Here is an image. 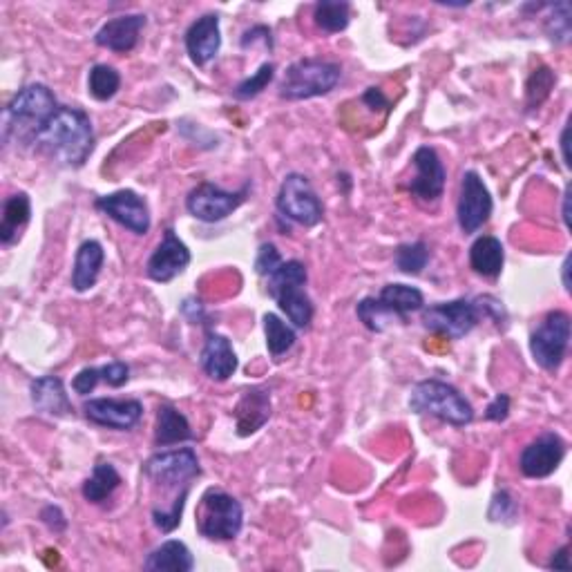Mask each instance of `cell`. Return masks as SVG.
<instances>
[{
    "label": "cell",
    "instance_id": "6da1fadb",
    "mask_svg": "<svg viewBox=\"0 0 572 572\" xmlns=\"http://www.w3.org/2000/svg\"><path fill=\"white\" fill-rule=\"evenodd\" d=\"M199 474H202V467H199V459L193 447L159 452L143 463V476L150 481L152 490L161 492V497L173 494L175 499L173 510L152 517L157 530L164 532V535H170L181 523V514H184L190 488H193V481Z\"/></svg>",
    "mask_w": 572,
    "mask_h": 572
},
{
    "label": "cell",
    "instance_id": "7a4b0ae2",
    "mask_svg": "<svg viewBox=\"0 0 572 572\" xmlns=\"http://www.w3.org/2000/svg\"><path fill=\"white\" fill-rule=\"evenodd\" d=\"M34 146L63 166L81 168L94 150L92 121L79 108L61 106L45 123Z\"/></svg>",
    "mask_w": 572,
    "mask_h": 572
},
{
    "label": "cell",
    "instance_id": "3957f363",
    "mask_svg": "<svg viewBox=\"0 0 572 572\" xmlns=\"http://www.w3.org/2000/svg\"><path fill=\"white\" fill-rule=\"evenodd\" d=\"M61 106L56 103L52 90L43 83H30L14 94L7 103L5 121H3V141L9 143L16 139L23 146H34L36 137L52 114Z\"/></svg>",
    "mask_w": 572,
    "mask_h": 572
},
{
    "label": "cell",
    "instance_id": "277c9868",
    "mask_svg": "<svg viewBox=\"0 0 572 572\" xmlns=\"http://www.w3.org/2000/svg\"><path fill=\"white\" fill-rule=\"evenodd\" d=\"M409 409L414 414L434 416L454 427H465L474 421V407L459 389L443 380L429 378L416 383L409 394Z\"/></svg>",
    "mask_w": 572,
    "mask_h": 572
},
{
    "label": "cell",
    "instance_id": "5b68a950",
    "mask_svg": "<svg viewBox=\"0 0 572 572\" xmlns=\"http://www.w3.org/2000/svg\"><path fill=\"white\" fill-rule=\"evenodd\" d=\"M307 266L300 260L282 262L280 269L266 278V289H269L271 298L278 302V307L293 327L307 329L313 320V302L307 295Z\"/></svg>",
    "mask_w": 572,
    "mask_h": 572
},
{
    "label": "cell",
    "instance_id": "8992f818",
    "mask_svg": "<svg viewBox=\"0 0 572 572\" xmlns=\"http://www.w3.org/2000/svg\"><path fill=\"white\" fill-rule=\"evenodd\" d=\"M197 532L211 541H233L244 526V508L231 494L208 488L195 512Z\"/></svg>",
    "mask_w": 572,
    "mask_h": 572
},
{
    "label": "cell",
    "instance_id": "52a82bcc",
    "mask_svg": "<svg viewBox=\"0 0 572 572\" xmlns=\"http://www.w3.org/2000/svg\"><path fill=\"white\" fill-rule=\"evenodd\" d=\"M342 68L322 59H300L291 63L280 83V97L286 101H304L329 94L340 83Z\"/></svg>",
    "mask_w": 572,
    "mask_h": 572
},
{
    "label": "cell",
    "instance_id": "ba28073f",
    "mask_svg": "<svg viewBox=\"0 0 572 572\" xmlns=\"http://www.w3.org/2000/svg\"><path fill=\"white\" fill-rule=\"evenodd\" d=\"M275 206H278V213L284 219H291V222L304 228L318 226L324 217L322 202L318 199L316 190H313L309 177L300 173L284 177L278 197H275Z\"/></svg>",
    "mask_w": 572,
    "mask_h": 572
},
{
    "label": "cell",
    "instance_id": "9c48e42d",
    "mask_svg": "<svg viewBox=\"0 0 572 572\" xmlns=\"http://www.w3.org/2000/svg\"><path fill=\"white\" fill-rule=\"evenodd\" d=\"M483 316L481 300H450L423 309V324L436 336L461 340L470 333Z\"/></svg>",
    "mask_w": 572,
    "mask_h": 572
},
{
    "label": "cell",
    "instance_id": "30bf717a",
    "mask_svg": "<svg viewBox=\"0 0 572 572\" xmlns=\"http://www.w3.org/2000/svg\"><path fill=\"white\" fill-rule=\"evenodd\" d=\"M572 322L566 311H550L530 336L532 358L546 371H557L568 354Z\"/></svg>",
    "mask_w": 572,
    "mask_h": 572
},
{
    "label": "cell",
    "instance_id": "8fae6325",
    "mask_svg": "<svg viewBox=\"0 0 572 572\" xmlns=\"http://www.w3.org/2000/svg\"><path fill=\"white\" fill-rule=\"evenodd\" d=\"M251 184L242 186L240 190H224L211 181L197 184L186 197V211L204 224L222 222L228 215H233L246 199H249Z\"/></svg>",
    "mask_w": 572,
    "mask_h": 572
},
{
    "label": "cell",
    "instance_id": "7c38bea8",
    "mask_svg": "<svg viewBox=\"0 0 572 572\" xmlns=\"http://www.w3.org/2000/svg\"><path fill=\"white\" fill-rule=\"evenodd\" d=\"M492 195L483 179L474 170H467L461 179V195L459 206H456V217H459V226L465 235H474L479 228L488 224L492 215Z\"/></svg>",
    "mask_w": 572,
    "mask_h": 572
},
{
    "label": "cell",
    "instance_id": "4fadbf2b",
    "mask_svg": "<svg viewBox=\"0 0 572 572\" xmlns=\"http://www.w3.org/2000/svg\"><path fill=\"white\" fill-rule=\"evenodd\" d=\"M94 206H97V211L108 215L114 222L121 224L123 228H128V231L135 235H146L152 226L148 202L141 195H137L135 190L126 188L117 190V193L103 195L94 202Z\"/></svg>",
    "mask_w": 572,
    "mask_h": 572
},
{
    "label": "cell",
    "instance_id": "5bb4252c",
    "mask_svg": "<svg viewBox=\"0 0 572 572\" xmlns=\"http://www.w3.org/2000/svg\"><path fill=\"white\" fill-rule=\"evenodd\" d=\"M566 456V441L555 432L541 434L537 441L523 447L519 456V470L528 479H546L557 470Z\"/></svg>",
    "mask_w": 572,
    "mask_h": 572
},
{
    "label": "cell",
    "instance_id": "9a60e30c",
    "mask_svg": "<svg viewBox=\"0 0 572 572\" xmlns=\"http://www.w3.org/2000/svg\"><path fill=\"white\" fill-rule=\"evenodd\" d=\"M416 175L409 181V193L421 202H438L445 193L447 173L441 157L432 146H421L414 152Z\"/></svg>",
    "mask_w": 572,
    "mask_h": 572
},
{
    "label": "cell",
    "instance_id": "2e32d148",
    "mask_svg": "<svg viewBox=\"0 0 572 572\" xmlns=\"http://www.w3.org/2000/svg\"><path fill=\"white\" fill-rule=\"evenodd\" d=\"M190 264L188 246L179 240L175 228H166L164 240L159 242L155 253L146 264V275L152 282L166 284L184 273Z\"/></svg>",
    "mask_w": 572,
    "mask_h": 572
},
{
    "label": "cell",
    "instance_id": "e0dca14e",
    "mask_svg": "<svg viewBox=\"0 0 572 572\" xmlns=\"http://www.w3.org/2000/svg\"><path fill=\"white\" fill-rule=\"evenodd\" d=\"M83 412L88 421L94 425L119 429V432H128L135 427L143 416V405L135 398L117 400V398H92L83 405Z\"/></svg>",
    "mask_w": 572,
    "mask_h": 572
},
{
    "label": "cell",
    "instance_id": "ac0fdd59",
    "mask_svg": "<svg viewBox=\"0 0 572 572\" xmlns=\"http://www.w3.org/2000/svg\"><path fill=\"white\" fill-rule=\"evenodd\" d=\"M146 16L143 14H128L110 18L108 23L99 27V32L94 34V43L99 47H106L110 52L128 54L137 47L139 34L146 27Z\"/></svg>",
    "mask_w": 572,
    "mask_h": 572
},
{
    "label": "cell",
    "instance_id": "d6986e66",
    "mask_svg": "<svg viewBox=\"0 0 572 572\" xmlns=\"http://www.w3.org/2000/svg\"><path fill=\"white\" fill-rule=\"evenodd\" d=\"M222 47V32H219V16L204 14L188 27L186 52L197 68L211 63Z\"/></svg>",
    "mask_w": 572,
    "mask_h": 572
},
{
    "label": "cell",
    "instance_id": "ffe728a7",
    "mask_svg": "<svg viewBox=\"0 0 572 572\" xmlns=\"http://www.w3.org/2000/svg\"><path fill=\"white\" fill-rule=\"evenodd\" d=\"M199 362H202L204 374L211 380H217V383H224L237 371V354L233 351L231 340L217 331H206V342Z\"/></svg>",
    "mask_w": 572,
    "mask_h": 572
},
{
    "label": "cell",
    "instance_id": "44dd1931",
    "mask_svg": "<svg viewBox=\"0 0 572 572\" xmlns=\"http://www.w3.org/2000/svg\"><path fill=\"white\" fill-rule=\"evenodd\" d=\"M30 394L36 412L56 418L68 416L72 412V403L68 394H65L63 380L59 376H41L32 380Z\"/></svg>",
    "mask_w": 572,
    "mask_h": 572
},
{
    "label": "cell",
    "instance_id": "7402d4cb",
    "mask_svg": "<svg viewBox=\"0 0 572 572\" xmlns=\"http://www.w3.org/2000/svg\"><path fill=\"white\" fill-rule=\"evenodd\" d=\"M271 418V396L264 389H249L235 407L237 434L251 436Z\"/></svg>",
    "mask_w": 572,
    "mask_h": 572
},
{
    "label": "cell",
    "instance_id": "603a6c76",
    "mask_svg": "<svg viewBox=\"0 0 572 572\" xmlns=\"http://www.w3.org/2000/svg\"><path fill=\"white\" fill-rule=\"evenodd\" d=\"M103 260H106V251H103V246L97 240H85L79 246L72 269L74 291L85 293L97 284L99 273L103 269Z\"/></svg>",
    "mask_w": 572,
    "mask_h": 572
},
{
    "label": "cell",
    "instance_id": "cb8c5ba5",
    "mask_svg": "<svg viewBox=\"0 0 572 572\" xmlns=\"http://www.w3.org/2000/svg\"><path fill=\"white\" fill-rule=\"evenodd\" d=\"M195 568V557L190 555V550L184 541L168 539L150 552L148 559L143 561V570L148 572H190Z\"/></svg>",
    "mask_w": 572,
    "mask_h": 572
},
{
    "label": "cell",
    "instance_id": "d4e9b609",
    "mask_svg": "<svg viewBox=\"0 0 572 572\" xmlns=\"http://www.w3.org/2000/svg\"><path fill=\"white\" fill-rule=\"evenodd\" d=\"M505 264V251L501 240L492 235H483L470 246V266L476 275L488 280H497Z\"/></svg>",
    "mask_w": 572,
    "mask_h": 572
},
{
    "label": "cell",
    "instance_id": "484cf974",
    "mask_svg": "<svg viewBox=\"0 0 572 572\" xmlns=\"http://www.w3.org/2000/svg\"><path fill=\"white\" fill-rule=\"evenodd\" d=\"M32 217V202L27 193H16L5 199L3 204V219H0V242L12 246L18 242L23 228L30 224Z\"/></svg>",
    "mask_w": 572,
    "mask_h": 572
},
{
    "label": "cell",
    "instance_id": "4316f807",
    "mask_svg": "<svg viewBox=\"0 0 572 572\" xmlns=\"http://www.w3.org/2000/svg\"><path fill=\"white\" fill-rule=\"evenodd\" d=\"M193 438L188 418L179 412L175 405L164 403L157 412V427H155V445L168 447L177 443H186Z\"/></svg>",
    "mask_w": 572,
    "mask_h": 572
},
{
    "label": "cell",
    "instance_id": "83f0119b",
    "mask_svg": "<svg viewBox=\"0 0 572 572\" xmlns=\"http://www.w3.org/2000/svg\"><path fill=\"white\" fill-rule=\"evenodd\" d=\"M376 302L385 311L392 313V316H398L400 320H403L407 313L421 311L423 304H425V298H423V293L416 289V286L387 284V286H383V291L378 293Z\"/></svg>",
    "mask_w": 572,
    "mask_h": 572
},
{
    "label": "cell",
    "instance_id": "f1b7e54d",
    "mask_svg": "<svg viewBox=\"0 0 572 572\" xmlns=\"http://www.w3.org/2000/svg\"><path fill=\"white\" fill-rule=\"evenodd\" d=\"M121 485V474L117 472V467L106 461H99L94 465V472L88 481L83 483V499L88 503H103L108 501L114 490Z\"/></svg>",
    "mask_w": 572,
    "mask_h": 572
},
{
    "label": "cell",
    "instance_id": "f546056e",
    "mask_svg": "<svg viewBox=\"0 0 572 572\" xmlns=\"http://www.w3.org/2000/svg\"><path fill=\"white\" fill-rule=\"evenodd\" d=\"M313 21L327 34H338L347 30L351 21V5L342 0H322L313 9Z\"/></svg>",
    "mask_w": 572,
    "mask_h": 572
},
{
    "label": "cell",
    "instance_id": "4dcf8cb0",
    "mask_svg": "<svg viewBox=\"0 0 572 572\" xmlns=\"http://www.w3.org/2000/svg\"><path fill=\"white\" fill-rule=\"evenodd\" d=\"M264 333H266V347L273 358H280L295 345V331L291 324H286L275 313H266L264 316Z\"/></svg>",
    "mask_w": 572,
    "mask_h": 572
},
{
    "label": "cell",
    "instance_id": "1f68e13d",
    "mask_svg": "<svg viewBox=\"0 0 572 572\" xmlns=\"http://www.w3.org/2000/svg\"><path fill=\"white\" fill-rule=\"evenodd\" d=\"M121 88V74L112 65L99 63L88 74V92L92 99L110 101Z\"/></svg>",
    "mask_w": 572,
    "mask_h": 572
},
{
    "label": "cell",
    "instance_id": "d6a6232c",
    "mask_svg": "<svg viewBox=\"0 0 572 572\" xmlns=\"http://www.w3.org/2000/svg\"><path fill=\"white\" fill-rule=\"evenodd\" d=\"M429 262V246L425 242H412L400 244L396 249V266L398 271L407 275H418Z\"/></svg>",
    "mask_w": 572,
    "mask_h": 572
},
{
    "label": "cell",
    "instance_id": "836d02e7",
    "mask_svg": "<svg viewBox=\"0 0 572 572\" xmlns=\"http://www.w3.org/2000/svg\"><path fill=\"white\" fill-rule=\"evenodd\" d=\"M275 79V65L273 63H264L260 65V70H257L249 79H244L237 88L233 90L235 99L240 101H249L255 99L257 94H262L266 88H269V83Z\"/></svg>",
    "mask_w": 572,
    "mask_h": 572
},
{
    "label": "cell",
    "instance_id": "e575fe53",
    "mask_svg": "<svg viewBox=\"0 0 572 572\" xmlns=\"http://www.w3.org/2000/svg\"><path fill=\"white\" fill-rule=\"evenodd\" d=\"M555 74L550 68H539L532 72L530 81L526 85V97H528V108H539L543 101L550 97V90L555 88Z\"/></svg>",
    "mask_w": 572,
    "mask_h": 572
},
{
    "label": "cell",
    "instance_id": "d590c367",
    "mask_svg": "<svg viewBox=\"0 0 572 572\" xmlns=\"http://www.w3.org/2000/svg\"><path fill=\"white\" fill-rule=\"evenodd\" d=\"M548 9H550V16L546 18V32L550 36V41L566 43L570 38V5L557 3V5H550Z\"/></svg>",
    "mask_w": 572,
    "mask_h": 572
},
{
    "label": "cell",
    "instance_id": "8d00e7d4",
    "mask_svg": "<svg viewBox=\"0 0 572 572\" xmlns=\"http://www.w3.org/2000/svg\"><path fill=\"white\" fill-rule=\"evenodd\" d=\"M517 512H519V505H517V501H514L512 494L508 490H501V492L494 494L488 517L494 523H499V521L512 523L514 519H517Z\"/></svg>",
    "mask_w": 572,
    "mask_h": 572
},
{
    "label": "cell",
    "instance_id": "74e56055",
    "mask_svg": "<svg viewBox=\"0 0 572 572\" xmlns=\"http://www.w3.org/2000/svg\"><path fill=\"white\" fill-rule=\"evenodd\" d=\"M282 255L280 251L275 249V244H262L260 246V251H257V257H255V273L260 275V278H269V275H273L275 271L280 269V264H282Z\"/></svg>",
    "mask_w": 572,
    "mask_h": 572
},
{
    "label": "cell",
    "instance_id": "f35d334b",
    "mask_svg": "<svg viewBox=\"0 0 572 572\" xmlns=\"http://www.w3.org/2000/svg\"><path fill=\"white\" fill-rule=\"evenodd\" d=\"M99 380H101V369H97V367H85V369L79 371V374L74 376L72 389H74V392L79 394V396H88V394L94 392V389H97Z\"/></svg>",
    "mask_w": 572,
    "mask_h": 572
},
{
    "label": "cell",
    "instance_id": "ab89813d",
    "mask_svg": "<svg viewBox=\"0 0 572 572\" xmlns=\"http://www.w3.org/2000/svg\"><path fill=\"white\" fill-rule=\"evenodd\" d=\"M101 378L106 380L110 387H123L130 378V367L126 365V362L114 360V362H110V365L101 367Z\"/></svg>",
    "mask_w": 572,
    "mask_h": 572
},
{
    "label": "cell",
    "instance_id": "60d3db41",
    "mask_svg": "<svg viewBox=\"0 0 572 572\" xmlns=\"http://www.w3.org/2000/svg\"><path fill=\"white\" fill-rule=\"evenodd\" d=\"M41 521L52 532H56V535H59V532H65V528H68V519H65V514L59 505H45V508L41 510Z\"/></svg>",
    "mask_w": 572,
    "mask_h": 572
},
{
    "label": "cell",
    "instance_id": "b9f144b4",
    "mask_svg": "<svg viewBox=\"0 0 572 572\" xmlns=\"http://www.w3.org/2000/svg\"><path fill=\"white\" fill-rule=\"evenodd\" d=\"M508 416H510V396L497 394L492 403L488 405V409H485V418L494 423H503Z\"/></svg>",
    "mask_w": 572,
    "mask_h": 572
},
{
    "label": "cell",
    "instance_id": "7bdbcfd3",
    "mask_svg": "<svg viewBox=\"0 0 572 572\" xmlns=\"http://www.w3.org/2000/svg\"><path fill=\"white\" fill-rule=\"evenodd\" d=\"M257 41H264V45L269 47V50H273V36H271L269 27H266V25H255V27H251L249 32H244L242 47L246 50V47H253Z\"/></svg>",
    "mask_w": 572,
    "mask_h": 572
},
{
    "label": "cell",
    "instance_id": "ee69618b",
    "mask_svg": "<svg viewBox=\"0 0 572 572\" xmlns=\"http://www.w3.org/2000/svg\"><path fill=\"white\" fill-rule=\"evenodd\" d=\"M362 101H365L371 110H378V108L389 110V101L378 88H369L365 94H362Z\"/></svg>",
    "mask_w": 572,
    "mask_h": 572
},
{
    "label": "cell",
    "instance_id": "f6af8a7d",
    "mask_svg": "<svg viewBox=\"0 0 572 572\" xmlns=\"http://www.w3.org/2000/svg\"><path fill=\"white\" fill-rule=\"evenodd\" d=\"M181 311H184V316L190 322H202L204 320V307L202 302L195 300V298H188L184 304H181Z\"/></svg>",
    "mask_w": 572,
    "mask_h": 572
},
{
    "label": "cell",
    "instance_id": "bcb514c9",
    "mask_svg": "<svg viewBox=\"0 0 572 572\" xmlns=\"http://www.w3.org/2000/svg\"><path fill=\"white\" fill-rule=\"evenodd\" d=\"M548 568H555V570H570V555H568V546H561L555 555H552Z\"/></svg>",
    "mask_w": 572,
    "mask_h": 572
},
{
    "label": "cell",
    "instance_id": "7dc6e473",
    "mask_svg": "<svg viewBox=\"0 0 572 572\" xmlns=\"http://www.w3.org/2000/svg\"><path fill=\"white\" fill-rule=\"evenodd\" d=\"M568 135H570V126L566 123V128H564V132H561V139H559V143H561V152H564V164H566V168H570V155H568Z\"/></svg>",
    "mask_w": 572,
    "mask_h": 572
},
{
    "label": "cell",
    "instance_id": "c3c4849f",
    "mask_svg": "<svg viewBox=\"0 0 572 572\" xmlns=\"http://www.w3.org/2000/svg\"><path fill=\"white\" fill-rule=\"evenodd\" d=\"M568 204H570V188H566V193H564V224H566V228H570V208H568Z\"/></svg>",
    "mask_w": 572,
    "mask_h": 572
},
{
    "label": "cell",
    "instance_id": "681fc988",
    "mask_svg": "<svg viewBox=\"0 0 572 572\" xmlns=\"http://www.w3.org/2000/svg\"><path fill=\"white\" fill-rule=\"evenodd\" d=\"M561 269H564V289H566V291H570V280H568V271H570V255L566 257V260H564V266H561Z\"/></svg>",
    "mask_w": 572,
    "mask_h": 572
}]
</instances>
